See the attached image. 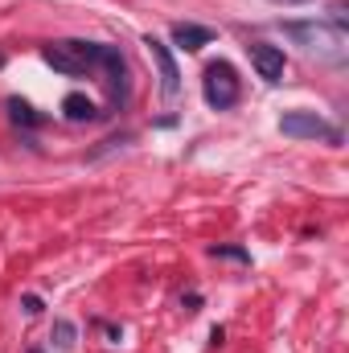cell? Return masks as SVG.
<instances>
[{"label": "cell", "mask_w": 349, "mask_h": 353, "mask_svg": "<svg viewBox=\"0 0 349 353\" xmlns=\"http://www.w3.org/2000/svg\"><path fill=\"white\" fill-rule=\"evenodd\" d=\"M283 33L296 46H304L308 54L325 58V62H341L346 58V33L333 29V25H325V21H288Z\"/></svg>", "instance_id": "cell-1"}, {"label": "cell", "mask_w": 349, "mask_h": 353, "mask_svg": "<svg viewBox=\"0 0 349 353\" xmlns=\"http://www.w3.org/2000/svg\"><path fill=\"white\" fill-rule=\"evenodd\" d=\"M41 58H46V66H54L58 74L79 79V74L103 66V46H94V41H54V46L41 50Z\"/></svg>", "instance_id": "cell-2"}, {"label": "cell", "mask_w": 349, "mask_h": 353, "mask_svg": "<svg viewBox=\"0 0 349 353\" xmlns=\"http://www.w3.org/2000/svg\"><path fill=\"white\" fill-rule=\"evenodd\" d=\"M201 94L214 111H230L239 99H243V83H239V70L230 62H210L206 74H201Z\"/></svg>", "instance_id": "cell-3"}, {"label": "cell", "mask_w": 349, "mask_h": 353, "mask_svg": "<svg viewBox=\"0 0 349 353\" xmlns=\"http://www.w3.org/2000/svg\"><path fill=\"white\" fill-rule=\"evenodd\" d=\"M279 132L288 140H325V144H341V128H333L325 115L317 111H283Z\"/></svg>", "instance_id": "cell-4"}, {"label": "cell", "mask_w": 349, "mask_h": 353, "mask_svg": "<svg viewBox=\"0 0 349 353\" xmlns=\"http://www.w3.org/2000/svg\"><path fill=\"white\" fill-rule=\"evenodd\" d=\"M247 50H251V62H255V70H259L263 83H279V79H283V50H279V46L251 41Z\"/></svg>", "instance_id": "cell-5"}, {"label": "cell", "mask_w": 349, "mask_h": 353, "mask_svg": "<svg viewBox=\"0 0 349 353\" xmlns=\"http://www.w3.org/2000/svg\"><path fill=\"white\" fill-rule=\"evenodd\" d=\"M144 46H148V54H152L157 66H161V90L173 99L177 90H181V74H177V62H173V54H169V46H165L161 37H144Z\"/></svg>", "instance_id": "cell-6"}, {"label": "cell", "mask_w": 349, "mask_h": 353, "mask_svg": "<svg viewBox=\"0 0 349 353\" xmlns=\"http://www.w3.org/2000/svg\"><path fill=\"white\" fill-rule=\"evenodd\" d=\"M173 41L181 46V50L197 54L201 46H210V41H214V33H210L206 25H185V21H181V25H173Z\"/></svg>", "instance_id": "cell-7"}, {"label": "cell", "mask_w": 349, "mask_h": 353, "mask_svg": "<svg viewBox=\"0 0 349 353\" xmlns=\"http://www.w3.org/2000/svg\"><path fill=\"white\" fill-rule=\"evenodd\" d=\"M62 115L70 119V123H90V119H99V111H94V103H90L87 94H66L62 99Z\"/></svg>", "instance_id": "cell-8"}, {"label": "cell", "mask_w": 349, "mask_h": 353, "mask_svg": "<svg viewBox=\"0 0 349 353\" xmlns=\"http://www.w3.org/2000/svg\"><path fill=\"white\" fill-rule=\"evenodd\" d=\"M8 111H12V119H17V123H29V128H37V123H41V115H33V107H29V103H21V99H8Z\"/></svg>", "instance_id": "cell-9"}, {"label": "cell", "mask_w": 349, "mask_h": 353, "mask_svg": "<svg viewBox=\"0 0 349 353\" xmlns=\"http://www.w3.org/2000/svg\"><path fill=\"white\" fill-rule=\"evenodd\" d=\"M54 345L62 353L74 350V325H70V321H58V325H54Z\"/></svg>", "instance_id": "cell-10"}, {"label": "cell", "mask_w": 349, "mask_h": 353, "mask_svg": "<svg viewBox=\"0 0 349 353\" xmlns=\"http://www.w3.org/2000/svg\"><path fill=\"white\" fill-rule=\"evenodd\" d=\"M25 312L37 316V312H41V300H37V296H25Z\"/></svg>", "instance_id": "cell-11"}, {"label": "cell", "mask_w": 349, "mask_h": 353, "mask_svg": "<svg viewBox=\"0 0 349 353\" xmlns=\"http://www.w3.org/2000/svg\"><path fill=\"white\" fill-rule=\"evenodd\" d=\"M275 4H308V0H275Z\"/></svg>", "instance_id": "cell-12"}]
</instances>
